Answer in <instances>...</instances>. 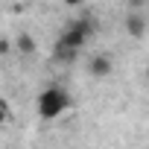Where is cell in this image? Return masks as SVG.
Here are the masks:
<instances>
[{
	"label": "cell",
	"mask_w": 149,
	"mask_h": 149,
	"mask_svg": "<svg viewBox=\"0 0 149 149\" xmlns=\"http://www.w3.org/2000/svg\"><path fill=\"white\" fill-rule=\"evenodd\" d=\"M97 32V21L91 18V15H79L76 21H73L70 26H64L61 29V35L56 38V47H53V56H56V61H73L79 56V50L88 44V38Z\"/></svg>",
	"instance_id": "6da1fadb"
},
{
	"label": "cell",
	"mask_w": 149,
	"mask_h": 149,
	"mask_svg": "<svg viewBox=\"0 0 149 149\" xmlns=\"http://www.w3.org/2000/svg\"><path fill=\"white\" fill-rule=\"evenodd\" d=\"M70 94L64 91V88H58V85H50V88H44L38 97H35V111H38V117L41 120H56V117H61L67 108H70Z\"/></svg>",
	"instance_id": "7a4b0ae2"
},
{
	"label": "cell",
	"mask_w": 149,
	"mask_h": 149,
	"mask_svg": "<svg viewBox=\"0 0 149 149\" xmlns=\"http://www.w3.org/2000/svg\"><path fill=\"white\" fill-rule=\"evenodd\" d=\"M88 70H91V76H97V79H105L108 73L114 70V61H111V56H108V53H97V56L88 61Z\"/></svg>",
	"instance_id": "3957f363"
},
{
	"label": "cell",
	"mask_w": 149,
	"mask_h": 149,
	"mask_svg": "<svg viewBox=\"0 0 149 149\" xmlns=\"http://www.w3.org/2000/svg\"><path fill=\"white\" fill-rule=\"evenodd\" d=\"M126 32L132 35V38H143V32H146V21H143V15H126Z\"/></svg>",
	"instance_id": "277c9868"
},
{
	"label": "cell",
	"mask_w": 149,
	"mask_h": 149,
	"mask_svg": "<svg viewBox=\"0 0 149 149\" xmlns=\"http://www.w3.org/2000/svg\"><path fill=\"white\" fill-rule=\"evenodd\" d=\"M15 44H18V50H21L24 56H32V53H35V38H32L29 32H21V35L15 38Z\"/></svg>",
	"instance_id": "5b68a950"
},
{
	"label": "cell",
	"mask_w": 149,
	"mask_h": 149,
	"mask_svg": "<svg viewBox=\"0 0 149 149\" xmlns=\"http://www.w3.org/2000/svg\"><path fill=\"white\" fill-rule=\"evenodd\" d=\"M9 117H12V111H9V102H6V100H0V126H3Z\"/></svg>",
	"instance_id": "8992f818"
},
{
	"label": "cell",
	"mask_w": 149,
	"mask_h": 149,
	"mask_svg": "<svg viewBox=\"0 0 149 149\" xmlns=\"http://www.w3.org/2000/svg\"><path fill=\"white\" fill-rule=\"evenodd\" d=\"M0 53H9V41L6 38H0Z\"/></svg>",
	"instance_id": "52a82bcc"
},
{
	"label": "cell",
	"mask_w": 149,
	"mask_h": 149,
	"mask_svg": "<svg viewBox=\"0 0 149 149\" xmlns=\"http://www.w3.org/2000/svg\"><path fill=\"white\" fill-rule=\"evenodd\" d=\"M129 3H132V6H134V9H140V6H143V3H146V0H129Z\"/></svg>",
	"instance_id": "ba28073f"
},
{
	"label": "cell",
	"mask_w": 149,
	"mask_h": 149,
	"mask_svg": "<svg viewBox=\"0 0 149 149\" xmlns=\"http://www.w3.org/2000/svg\"><path fill=\"white\" fill-rule=\"evenodd\" d=\"M64 3H67V6H79L82 0H64Z\"/></svg>",
	"instance_id": "9c48e42d"
}]
</instances>
